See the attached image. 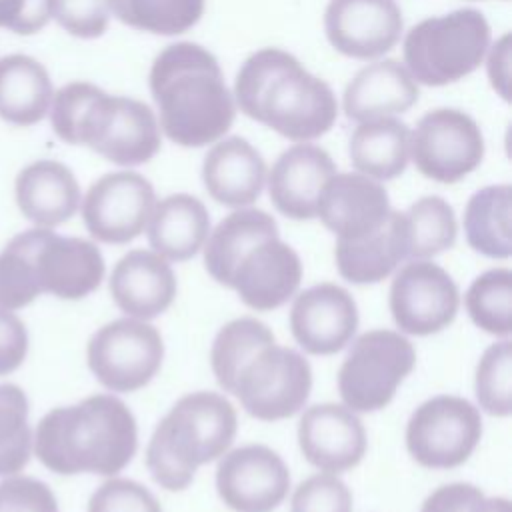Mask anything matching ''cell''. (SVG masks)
I'll return each mask as SVG.
<instances>
[{"label":"cell","instance_id":"obj_15","mask_svg":"<svg viewBox=\"0 0 512 512\" xmlns=\"http://www.w3.org/2000/svg\"><path fill=\"white\" fill-rule=\"evenodd\" d=\"M290 488L284 460L268 446L248 444L220 456L216 490L234 512H272Z\"/></svg>","mask_w":512,"mask_h":512},{"label":"cell","instance_id":"obj_21","mask_svg":"<svg viewBox=\"0 0 512 512\" xmlns=\"http://www.w3.org/2000/svg\"><path fill=\"white\" fill-rule=\"evenodd\" d=\"M334 174L336 164L324 148L298 142L284 150L266 174L270 200L286 218L312 220L320 190Z\"/></svg>","mask_w":512,"mask_h":512},{"label":"cell","instance_id":"obj_18","mask_svg":"<svg viewBox=\"0 0 512 512\" xmlns=\"http://www.w3.org/2000/svg\"><path fill=\"white\" fill-rule=\"evenodd\" d=\"M386 188L360 172H342L326 180L316 204V218L338 240H360L378 230L390 214Z\"/></svg>","mask_w":512,"mask_h":512},{"label":"cell","instance_id":"obj_24","mask_svg":"<svg viewBox=\"0 0 512 512\" xmlns=\"http://www.w3.org/2000/svg\"><path fill=\"white\" fill-rule=\"evenodd\" d=\"M14 194L24 218L38 228L68 222L82 202L74 172L58 160H36L24 166L16 176Z\"/></svg>","mask_w":512,"mask_h":512},{"label":"cell","instance_id":"obj_41","mask_svg":"<svg viewBox=\"0 0 512 512\" xmlns=\"http://www.w3.org/2000/svg\"><path fill=\"white\" fill-rule=\"evenodd\" d=\"M0 512H58V502L46 482L14 474L0 482Z\"/></svg>","mask_w":512,"mask_h":512},{"label":"cell","instance_id":"obj_31","mask_svg":"<svg viewBox=\"0 0 512 512\" xmlns=\"http://www.w3.org/2000/svg\"><path fill=\"white\" fill-rule=\"evenodd\" d=\"M510 214V184H494L474 192L464 210V232L470 248L488 258H510Z\"/></svg>","mask_w":512,"mask_h":512},{"label":"cell","instance_id":"obj_44","mask_svg":"<svg viewBox=\"0 0 512 512\" xmlns=\"http://www.w3.org/2000/svg\"><path fill=\"white\" fill-rule=\"evenodd\" d=\"M484 492L468 482H452L436 488L422 504L420 512H468Z\"/></svg>","mask_w":512,"mask_h":512},{"label":"cell","instance_id":"obj_16","mask_svg":"<svg viewBox=\"0 0 512 512\" xmlns=\"http://www.w3.org/2000/svg\"><path fill=\"white\" fill-rule=\"evenodd\" d=\"M402 28V10L394 0H330L324 12L328 42L356 60H376L390 52Z\"/></svg>","mask_w":512,"mask_h":512},{"label":"cell","instance_id":"obj_1","mask_svg":"<svg viewBox=\"0 0 512 512\" xmlns=\"http://www.w3.org/2000/svg\"><path fill=\"white\" fill-rule=\"evenodd\" d=\"M150 92L160 132L178 146L200 148L220 140L236 116L234 96L212 52L194 42L166 46L152 62Z\"/></svg>","mask_w":512,"mask_h":512},{"label":"cell","instance_id":"obj_25","mask_svg":"<svg viewBox=\"0 0 512 512\" xmlns=\"http://www.w3.org/2000/svg\"><path fill=\"white\" fill-rule=\"evenodd\" d=\"M418 82L398 60H378L364 66L344 90V114L348 120L366 122L396 116L418 102Z\"/></svg>","mask_w":512,"mask_h":512},{"label":"cell","instance_id":"obj_27","mask_svg":"<svg viewBox=\"0 0 512 512\" xmlns=\"http://www.w3.org/2000/svg\"><path fill=\"white\" fill-rule=\"evenodd\" d=\"M146 232L156 254L168 262H184L202 250L210 234V214L196 196L170 194L154 204Z\"/></svg>","mask_w":512,"mask_h":512},{"label":"cell","instance_id":"obj_38","mask_svg":"<svg viewBox=\"0 0 512 512\" xmlns=\"http://www.w3.org/2000/svg\"><path fill=\"white\" fill-rule=\"evenodd\" d=\"M290 512H352V492L336 474L320 472L298 484Z\"/></svg>","mask_w":512,"mask_h":512},{"label":"cell","instance_id":"obj_32","mask_svg":"<svg viewBox=\"0 0 512 512\" xmlns=\"http://www.w3.org/2000/svg\"><path fill=\"white\" fill-rule=\"evenodd\" d=\"M274 332L256 318H236L224 324L210 350L212 372L224 392H234L242 366L264 346L274 344Z\"/></svg>","mask_w":512,"mask_h":512},{"label":"cell","instance_id":"obj_20","mask_svg":"<svg viewBox=\"0 0 512 512\" xmlns=\"http://www.w3.org/2000/svg\"><path fill=\"white\" fill-rule=\"evenodd\" d=\"M302 280V262L292 246L278 236L262 240L238 262L230 288L256 312L286 304Z\"/></svg>","mask_w":512,"mask_h":512},{"label":"cell","instance_id":"obj_4","mask_svg":"<svg viewBox=\"0 0 512 512\" xmlns=\"http://www.w3.org/2000/svg\"><path fill=\"white\" fill-rule=\"evenodd\" d=\"M56 136L72 146H88L118 166L152 160L162 144L152 108L128 96H110L90 82L58 88L50 104Z\"/></svg>","mask_w":512,"mask_h":512},{"label":"cell","instance_id":"obj_46","mask_svg":"<svg viewBox=\"0 0 512 512\" xmlns=\"http://www.w3.org/2000/svg\"><path fill=\"white\" fill-rule=\"evenodd\" d=\"M468 512H512V504L502 496H482L470 506Z\"/></svg>","mask_w":512,"mask_h":512},{"label":"cell","instance_id":"obj_29","mask_svg":"<svg viewBox=\"0 0 512 512\" xmlns=\"http://www.w3.org/2000/svg\"><path fill=\"white\" fill-rule=\"evenodd\" d=\"M54 88L48 70L32 56L0 58V118L14 126H34L48 116Z\"/></svg>","mask_w":512,"mask_h":512},{"label":"cell","instance_id":"obj_23","mask_svg":"<svg viewBox=\"0 0 512 512\" xmlns=\"http://www.w3.org/2000/svg\"><path fill=\"white\" fill-rule=\"evenodd\" d=\"M262 154L240 136L220 138L204 156L202 182L206 192L222 206L246 208L254 204L266 184Z\"/></svg>","mask_w":512,"mask_h":512},{"label":"cell","instance_id":"obj_36","mask_svg":"<svg viewBox=\"0 0 512 512\" xmlns=\"http://www.w3.org/2000/svg\"><path fill=\"white\" fill-rule=\"evenodd\" d=\"M32 440L24 390L0 384V476H14L30 462Z\"/></svg>","mask_w":512,"mask_h":512},{"label":"cell","instance_id":"obj_19","mask_svg":"<svg viewBox=\"0 0 512 512\" xmlns=\"http://www.w3.org/2000/svg\"><path fill=\"white\" fill-rule=\"evenodd\" d=\"M302 456L320 472L340 474L360 464L366 454L362 420L342 404H316L298 422Z\"/></svg>","mask_w":512,"mask_h":512},{"label":"cell","instance_id":"obj_5","mask_svg":"<svg viewBox=\"0 0 512 512\" xmlns=\"http://www.w3.org/2000/svg\"><path fill=\"white\" fill-rule=\"evenodd\" d=\"M100 248L50 228L16 234L0 252V308L20 310L48 292L62 300H80L104 280Z\"/></svg>","mask_w":512,"mask_h":512},{"label":"cell","instance_id":"obj_26","mask_svg":"<svg viewBox=\"0 0 512 512\" xmlns=\"http://www.w3.org/2000/svg\"><path fill=\"white\" fill-rule=\"evenodd\" d=\"M336 266L354 284H376L408 260V228L404 212L390 210L384 224L360 240H336Z\"/></svg>","mask_w":512,"mask_h":512},{"label":"cell","instance_id":"obj_17","mask_svg":"<svg viewBox=\"0 0 512 512\" xmlns=\"http://www.w3.org/2000/svg\"><path fill=\"white\" fill-rule=\"evenodd\" d=\"M358 328V306L352 294L332 282L300 292L290 310V330L296 342L314 356L342 350Z\"/></svg>","mask_w":512,"mask_h":512},{"label":"cell","instance_id":"obj_9","mask_svg":"<svg viewBox=\"0 0 512 512\" xmlns=\"http://www.w3.org/2000/svg\"><path fill=\"white\" fill-rule=\"evenodd\" d=\"M310 388L312 368L308 360L274 342L260 348L242 366L232 394L252 418L274 422L300 412Z\"/></svg>","mask_w":512,"mask_h":512},{"label":"cell","instance_id":"obj_11","mask_svg":"<svg viewBox=\"0 0 512 512\" xmlns=\"http://www.w3.org/2000/svg\"><path fill=\"white\" fill-rule=\"evenodd\" d=\"M482 436L478 408L460 396L422 402L406 426V448L424 468L448 470L464 464Z\"/></svg>","mask_w":512,"mask_h":512},{"label":"cell","instance_id":"obj_30","mask_svg":"<svg viewBox=\"0 0 512 512\" xmlns=\"http://www.w3.org/2000/svg\"><path fill=\"white\" fill-rule=\"evenodd\" d=\"M356 172L372 180L398 178L410 162V128L394 116L360 122L348 142Z\"/></svg>","mask_w":512,"mask_h":512},{"label":"cell","instance_id":"obj_8","mask_svg":"<svg viewBox=\"0 0 512 512\" xmlns=\"http://www.w3.org/2000/svg\"><path fill=\"white\" fill-rule=\"evenodd\" d=\"M414 364V346L400 332L384 328L364 332L352 342L338 370V392L344 406L352 412L386 408Z\"/></svg>","mask_w":512,"mask_h":512},{"label":"cell","instance_id":"obj_6","mask_svg":"<svg viewBox=\"0 0 512 512\" xmlns=\"http://www.w3.org/2000/svg\"><path fill=\"white\" fill-rule=\"evenodd\" d=\"M238 418L218 392L182 396L160 420L146 448V466L168 492L186 490L200 466L224 456L236 438Z\"/></svg>","mask_w":512,"mask_h":512},{"label":"cell","instance_id":"obj_28","mask_svg":"<svg viewBox=\"0 0 512 512\" xmlns=\"http://www.w3.org/2000/svg\"><path fill=\"white\" fill-rule=\"evenodd\" d=\"M278 236L276 220L258 208H236L210 230L202 250L208 274L230 288L234 270L242 256L262 240Z\"/></svg>","mask_w":512,"mask_h":512},{"label":"cell","instance_id":"obj_43","mask_svg":"<svg viewBox=\"0 0 512 512\" xmlns=\"http://www.w3.org/2000/svg\"><path fill=\"white\" fill-rule=\"evenodd\" d=\"M28 354V330L10 310L0 308V376L22 366Z\"/></svg>","mask_w":512,"mask_h":512},{"label":"cell","instance_id":"obj_37","mask_svg":"<svg viewBox=\"0 0 512 512\" xmlns=\"http://www.w3.org/2000/svg\"><path fill=\"white\" fill-rule=\"evenodd\" d=\"M474 390L478 404L490 416L512 412V342L508 338L488 346L476 366Z\"/></svg>","mask_w":512,"mask_h":512},{"label":"cell","instance_id":"obj_33","mask_svg":"<svg viewBox=\"0 0 512 512\" xmlns=\"http://www.w3.org/2000/svg\"><path fill=\"white\" fill-rule=\"evenodd\" d=\"M110 14H114L122 24L162 34L174 36L188 32L204 14V0H106Z\"/></svg>","mask_w":512,"mask_h":512},{"label":"cell","instance_id":"obj_7","mask_svg":"<svg viewBox=\"0 0 512 512\" xmlns=\"http://www.w3.org/2000/svg\"><path fill=\"white\" fill-rule=\"evenodd\" d=\"M490 48V24L482 12L460 8L432 16L404 38V66L418 84L446 86L472 74Z\"/></svg>","mask_w":512,"mask_h":512},{"label":"cell","instance_id":"obj_3","mask_svg":"<svg viewBox=\"0 0 512 512\" xmlns=\"http://www.w3.org/2000/svg\"><path fill=\"white\" fill-rule=\"evenodd\" d=\"M32 442L36 458L56 474L114 476L132 460L138 428L120 398L94 394L44 414Z\"/></svg>","mask_w":512,"mask_h":512},{"label":"cell","instance_id":"obj_34","mask_svg":"<svg viewBox=\"0 0 512 512\" xmlns=\"http://www.w3.org/2000/svg\"><path fill=\"white\" fill-rule=\"evenodd\" d=\"M408 260H430L456 242L458 224L452 206L440 196H424L406 212Z\"/></svg>","mask_w":512,"mask_h":512},{"label":"cell","instance_id":"obj_2","mask_svg":"<svg viewBox=\"0 0 512 512\" xmlns=\"http://www.w3.org/2000/svg\"><path fill=\"white\" fill-rule=\"evenodd\" d=\"M232 96L240 112L292 142L324 136L338 116L332 88L280 48L250 54L236 74Z\"/></svg>","mask_w":512,"mask_h":512},{"label":"cell","instance_id":"obj_10","mask_svg":"<svg viewBox=\"0 0 512 512\" xmlns=\"http://www.w3.org/2000/svg\"><path fill=\"white\" fill-rule=\"evenodd\" d=\"M164 358L158 328L138 318H118L98 328L86 348L96 380L110 392H136L150 384Z\"/></svg>","mask_w":512,"mask_h":512},{"label":"cell","instance_id":"obj_35","mask_svg":"<svg viewBox=\"0 0 512 512\" xmlns=\"http://www.w3.org/2000/svg\"><path fill=\"white\" fill-rule=\"evenodd\" d=\"M470 320L484 332L508 338L512 332V272L494 268L480 274L464 296Z\"/></svg>","mask_w":512,"mask_h":512},{"label":"cell","instance_id":"obj_12","mask_svg":"<svg viewBox=\"0 0 512 512\" xmlns=\"http://www.w3.org/2000/svg\"><path fill=\"white\" fill-rule=\"evenodd\" d=\"M484 150L480 126L456 108L430 110L410 130V160L422 176L440 184H454L474 172Z\"/></svg>","mask_w":512,"mask_h":512},{"label":"cell","instance_id":"obj_13","mask_svg":"<svg viewBox=\"0 0 512 512\" xmlns=\"http://www.w3.org/2000/svg\"><path fill=\"white\" fill-rule=\"evenodd\" d=\"M156 194L138 172L120 170L90 184L80 208L90 236L104 244H128L138 238L150 220Z\"/></svg>","mask_w":512,"mask_h":512},{"label":"cell","instance_id":"obj_42","mask_svg":"<svg viewBox=\"0 0 512 512\" xmlns=\"http://www.w3.org/2000/svg\"><path fill=\"white\" fill-rule=\"evenodd\" d=\"M50 20V0H0V28L16 34H36Z\"/></svg>","mask_w":512,"mask_h":512},{"label":"cell","instance_id":"obj_45","mask_svg":"<svg viewBox=\"0 0 512 512\" xmlns=\"http://www.w3.org/2000/svg\"><path fill=\"white\" fill-rule=\"evenodd\" d=\"M488 78L502 100H510V34H502L492 48H488Z\"/></svg>","mask_w":512,"mask_h":512},{"label":"cell","instance_id":"obj_22","mask_svg":"<svg viewBox=\"0 0 512 512\" xmlns=\"http://www.w3.org/2000/svg\"><path fill=\"white\" fill-rule=\"evenodd\" d=\"M176 274L154 250H130L114 266L110 294L130 318L152 320L166 312L176 298Z\"/></svg>","mask_w":512,"mask_h":512},{"label":"cell","instance_id":"obj_40","mask_svg":"<svg viewBox=\"0 0 512 512\" xmlns=\"http://www.w3.org/2000/svg\"><path fill=\"white\" fill-rule=\"evenodd\" d=\"M50 18L76 38H100L108 30L106 0H50Z\"/></svg>","mask_w":512,"mask_h":512},{"label":"cell","instance_id":"obj_14","mask_svg":"<svg viewBox=\"0 0 512 512\" xmlns=\"http://www.w3.org/2000/svg\"><path fill=\"white\" fill-rule=\"evenodd\" d=\"M390 312L400 332L430 336L448 328L460 306L452 276L430 260H408L390 286Z\"/></svg>","mask_w":512,"mask_h":512},{"label":"cell","instance_id":"obj_39","mask_svg":"<svg viewBox=\"0 0 512 512\" xmlns=\"http://www.w3.org/2000/svg\"><path fill=\"white\" fill-rule=\"evenodd\" d=\"M88 512H162V506L140 482L110 478L90 496Z\"/></svg>","mask_w":512,"mask_h":512}]
</instances>
